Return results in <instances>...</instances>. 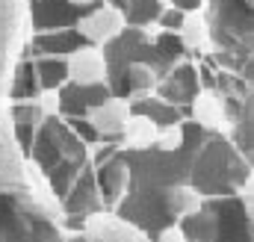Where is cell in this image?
<instances>
[{"label":"cell","instance_id":"cell-17","mask_svg":"<svg viewBox=\"0 0 254 242\" xmlns=\"http://www.w3.org/2000/svg\"><path fill=\"white\" fill-rule=\"evenodd\" d=\"M110 3H119V6H125V3H130V0H110Z\"/></svg>","mask_w":254,"mask_h":242},{"label":"cell","instance_id":"cell-13","mask_svg":"<svg viewBox=\"0 0 254 242\" xmlns=\"http://www.w3.org/2000/svg\"><path fill=\"white\" fill-rule=\"evenodd\" d=\"M237 198L243 201L246 216H249V222L254 225V166H252V172H249V178H246V183H243V189L237 192Z\"/></svg>","mask_w":254,"mask_h":242},{"label":"cell","instance_id":"cell-10","mask_svg":"<svg viewBox=\"0 0 254 242\" xmlns=\"http://www.w3.org/2000/svg\"><path fill=\"white\" fill-rule=\"evenodd\" d=\"M157 133H160V124L157 121L151 119V116H145V113H136L133 110L116 145L125 154H148L157 145Z\"/></svg>","mask_w":254,"mask_h":242},{"label":"cell","instance_id":"cell-4","mask_svg":"<svg viewBox=\"0 0 254 242\" xmlns=\"http://www.w3.org/2000/svg\"><path fill=\"white\" fill-rule=\"evenodd\" d=\"M65 62V83L80 86V89H98L110 86V60L107 51L98 45H77L63 57Z\"/></svg>","mask_w":254,"mask_h":242},{"label":"cell","instance_id":"cell-11","mask_svg":"<svg viewBox=\"0 0 254 242\" xmlns=\"http://www.w3.org/2000/svg\"><path fill=\"white\" fill-rule=\"evenodd\" d=\"M163 6H166V0H130V3L122 6V12H125V18H127V27H133V30H151V27H157Z\"/></svg>","mask_w":254,"mask_h":242},{"label":"cell","instance_id":"cell-3","mask_svg":"<svg viewBox=\"0 0 254 242\" xmlns=\"http://www.w3.org/2000/svg\"><path fill=\"white\" fill-rule=\"evenodd\" d=\"M74 30H77V36L86 45L107 48V45H113L127 30V18H125V12H122L119 3L101 0V3H95V6H89V9L80 12Z\"/></svg>","mask_w":254,"mask_h":242},{"label":"cell","instance_id":"cell-8","mask_svg":"<svg viewBox=\"0 0 254 242\" xmlns=\"http://www.w3.org/2000/svg\"><path fill=\"white\" fill-rule=\"evenodd\" d=\"M198 89H201V68H198L195 60H184L178 65H172L157 83V95L166 104H172V107H178L184 113L192 104V98L198 95Z\"/></svg>","mask_w":254,"mask_h":242},{"label":"cell","instance_id":"cell-18","mask_svg":"<svg viewBox=\"0 0 254 242\" xmlns=\"http://www.w3.org/2000/svg\"><path fill=\"white\" fill-rule=\"evenodd\" d=\"M246 3H249V6H252V9H254V0H246Z\"/></svg>","mask_w":254,"mask_h":242},{"label":"cell","instance_id":"cell-19","mask_svg":"<svg viewBox=\"0 0 254 242\" xmlns=\"http://www.w3.org/2000/svg\"><path fill=\"white\" fill-rule=\"evenodd\" d=\"M252 242H254V225H252Z\"/></svg>","mask_w":254,"mask_h":242},{"label":"cell","instance_id":"cell-16","mask_svg":"<svg viewBox=\"0 0 254 242\" xmlns=\"http://www.w3.org/2000/svg\"><path fill=\"white\" fill-rule=\"evenodd\" d=\"M65 3H71L74 9H89V6H95V3H101V0H65Z\"/></svg>","mask_w":254,"mask_h":242},{"label":"cell","instance_id":"cell-2","mask_svg":"<svg viewBox=\"0 0 254 242\" xmlns=\"http://www.w3.org/2000/svg\"><path fill=\"white\" fill-rule=\"evenodd\" d=\"M187 242H252V222L237 195L204 198V204L181 222Z\"/></svg>","mask_w":254,"mask_h":242},{"label":"cell","instance_id":"cell-15","mask_svg":"<svg viewBox=\"0 0 254 242\" xmlns=\"http://www.w3.org/2000/svg\"><path fill=\"white\" fill-rule=\"evenodd\" d=\"M166 3H175V6H181V9H195V6H201V0H166Z\"/></svg>","mask_w":254,"mask_h":242},{"label":"cell","instance_id":"cell-7","mask_svg":"<svg viewBox=\"0 0 254 242\" xmlns=\"http://www.w3.org/2000/svg\"><path fill=\"white\" fill-rule=\"evenodd\" d=\"M187 121H192L195 127H201L210 136H216V133L231 136V110H228V101L222 98V92L216 86L198 89V95L187 107Z\"/></svg>","mask_w":254,"mask_h":242},{"label":"cell","instance_id":"cell-14","mask_svg":"<svg viewBox=\"0 0 254 242\" xmlns=\"http://www.w3.org/2000/svg\"><path fill=\"white\" fill-rule=\"evenodd\" d=\"M151 242H187V234H184L181 222H172V225L160 228L157 234H151Z\"/></svg>","mask_w":254,"mask_h":242},{"label":"cell","instance_id":"cell-9","mask_svg":"<svg viewBox=\"0 0 254 242\" xmlns=\"http://www.w3.org/2000/svg\"><path fill=\"white\" fill-rule=\"evenodd\" d=\"M178 39L192 60H207L213 54V27H210L204 6H195V9L184 12V21L178 27Z\"/></svg>","mask_w":254,"mask_h":242},{"label":"cell","instance_id":"cell-12","mask_svg":"<svg viewBox=\"0 0 254 242\" xmlns=\"http://www.w3.org/2000/svg\"><path fill=\"white\" fill-rule=\"evenodd\" d=\"M187 142H190V121L163 124V127H160V133H157V145H154V151L175 154V151L187 148Z\"/></svg>","mask_w":254,"mask_h":242},{"label":"cell","instance_id":"cell-1","mask_svg":"<svg viewBox=\"0 0 254 242\" xmlns=\"http://www.w3.org/2000/svg\"><path fill=\"white\" fill-rule=\"evenodd\" d=\"M249 172H252V163L243 157L234 139L225 133H216L201 142L192 160L190 183L201 198H228L243 189Z\"/></svg>","mask_w":254,"mask_h":242},{"label":"cell","instance_id":"cell-5","mask_svg":"<svg viewBox=\"0 0 254 242\" xmlns=\"http://www.w3.org/2000/svg\"><path fill=\"white\" fill-rule=\"evenodd\" d=\"M83 242H151V234L119 216L116 210H95L80 222Z\"/></svg>","mask_w":254,"mask_h":242},{"label":"cell","instance_id":"cell-6","mask_svg":"<svg viewBox=\"0 0 254 242\" xmlns=\"http://www.w3.org/2000/svg\"><path fill=\"white\" fill-rule=\"evenodd\" d=\"M130 113H133L130 98H125V95H107L104 101H98L95 107H89L83 113V121L89 124V130L95 133V139L116 145L119 136H122V130H125L127 119H130Z\"/></svg>","mask_w":254,"mask_h":242}]
</instances>
